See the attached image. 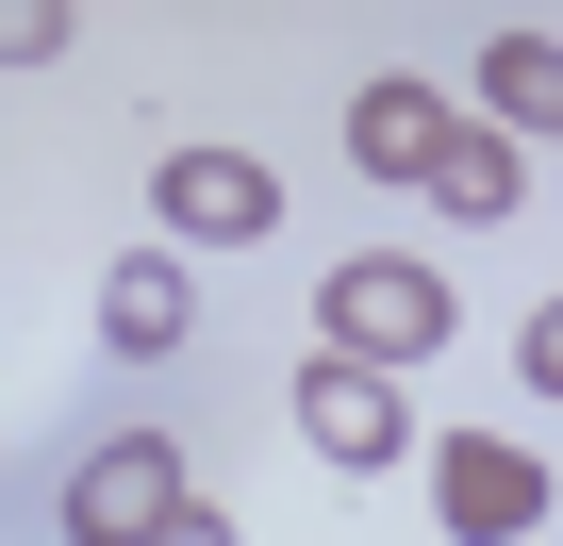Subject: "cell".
Instances as JSON below:
<instances>
[{"label":"cell","mask_w":563,"mask_h":546,"mask_svg":"<svg viewBox=\"0 0 563 546\" xmlns=\"http://www.w3.org/2000/svg\"><path fill=\"white\" fill-rule=\"evenodd\" d=\"M265 215H282V166H265V149H166V232L232 248V232H265Z\"/></svg>","instance_id":"6"},{"label":"cell","mask_w":563,"mask_h":546,"mask_svg":"<svg viewBox=\"0 0 563 546\" xmlns=\"http://www.w3.org/2000/svg\"><path fill=\"white\" fill-rule=\"evenodd\" d=\"M183 497H199V480H183V447H166V431H117V447H84V464H67V530H84V546H150Z\"/></svg>","instance_id":"3"},{"label":"cell","mask_w":563,"mask_h":546,"mask_svg":"<svg viewBox=\"0 0 563 546\" xmlns=\"http://www.w3.org/2000/svg\"><path fill=\"white\" fill-rule=\"evenodd\" d=\"M299 431H316V464L382 480V464L415 447V398H398L382 365H332V348H316V365H299Z\"/></svg>","instance_id":"4"},{"label":"cell","mask_w":563,"mask_h":546,"mask_svg":"<svg viewBox=\"0 0 563 546\" xmlns=\"http://www.w3.org/2000/svg\"><path fill=\"white\" fill-rule=\"evenodd\" d=\"M67 51V18H51V0H0V67H51Z\"/></svg>","instance_id":"10"},{"label":"cell","mask_w":563,"mask_h":546,"mask_svg":"<svg viewBox=\"0 0 563 546\" xmlns=\"http://www.w3.org/2000/svg\"><path fill=\"white\" fill-rule=\"evenodd\" d=\"M448 133H464V116H448L431 83H398V67H382V83H349V166H365V182H431V166H448Z\"/></svg>","instance_id":"5"},{"label":"cell","mask_w":563,"mask_h":546,"mask_svg":"<svg viewBox=\"0 0 563 546\" xmlns=\"http://www.w3.org/2000/svg\"><path fill=\"white\" fill-rule=\"evenodd\" d=\"M316 315H332V365H382V381H398V365H431V348L464 332V299L431 282L415 248H349L332 282H316Z\"/></svg>","instance_id":"1"},{"label":"cell","mask_w":563,"mask_h":546,"mask_svg":"<svg viewBox=\"0 0 563 546\" xmlns=\"http://www.w3.org/2000/svg\"><path fill=\"white\" fill-rule=\"evenodd\" d=\"M431 199H448V215H514V199H530V166H514V133H448V166H431Z\"/></svg>","instance_id":"9"},{"label":"cell","mask_w":563,"mask_h":546,"mask_svg":"<svg viewBox=\"0 0 563 546\" xmlns=\"http://www.w3.org/2000/svg\"><path fill=\"white\" fill-rule=\"evenodd\" d=\"M431 513H448V546H530V530L563 513V480H547V447H514V431H448V447H431Z\"/></svg>","instance_id":"2"},{"label":"cell","mask_w":563,"mask_h":546,"mask_svg":"<svg viewBox=\"0 0 563 546\" xmlns=\"http://www.w3.org/2000/svg\"><path fill=\"white\" fill-rule=\"evenodd\" d=\"M514 381H530V398H563V299H547V315L514 332Z\"/></svg>","instance_id":"11"},{"label":"cell","mask_w":563,"mask_h":546,"mask_svg":"<svg viewBox=\"0 0 563 546\" xmlns=\"http://www.w3.org/2000/svg\"><path fill=\"white\" fill-rule=\"evenodd\" d=\"M481 116L530 149V133H563V51L547 34H481Z\"/></svg>","instance_id":"8"},{"label":"cell","mask_w":563,"mask_h":546,"mask_svg":"<svg viewBox=\"0 0 563 546\" xmlns=\"http://www.w3.org/2000/svg\"><path fill=\"white\" fill-rule=\"evenodd\" d=\"M183 332H199V299H183V265H166V248H133L117 282H100V348H133V365H150V348H183Z\"/></svg>","instance_id":"7"},{"label":"cell","mask_w":563,"mask_h":546,"mask_svg":"<svg viewBox=\"0 0 563 546\" xmlns=\"http://www.w3.org/2000/svg\"><path fill=\"white\" fill-rule=\"evenodd\" d=\"M150 546H249V530H232V513H199V497H183V513H166V530H150Z\"/></svg>","instance_id":"12"}]
</instances>
